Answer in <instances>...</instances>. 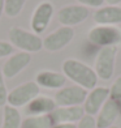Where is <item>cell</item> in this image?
<instances>
[{"label":"cell","instance_id":"12","mask_svg":"<svg viewBox=\"0 0 121 128\" xmlns=\"http://www.w3.org/2000/svg\"><path fill=\"white\" fill-rule=\"evenodd\" d=\"M120 115V104L119 102L108 98L107 102L103 104L100 111L98 112L95 122H96V128H109L115 124Z\"/></svg>","mask_w":121,"mask_h":128},{"label":"cell","instance_id":"7","mask_svg":"<svg viewBox=\"0 0 121 128\" xmlns=\"http://www.w3.org/2000/svg\"><path fill=\"white\" fill-rule=\"evenodd\" d=\"M73 38H74V29L69 26H61L56 29L55 32L50 33L47 37H44L43 48L51 52L60 51L70 43Z\"/></svg>","mask_w":121,"mask_h":128},{"label":"cell","instance_id":"19","mask_svg":"<svg viewBox=\"0 0 121 128\" xmlns=\"http://www.w3.org/2000/svg\"><path fill=\"white\" fill-rule=\"evenodd\" d=\"M26 0H4V13L8 17H17L20 13Z\"/></svg>","mask_w":121,"mask_h":128},{"label":"cell","instance_id":"8","mask_svg":"<svg viewBox=\"0 0 121 128\" xmlns=\"http://www.w3.org/2000/svg\"><path fill=\"white\" fill-rule=\"evenodd\" d=\"M54 16V5L50 2H42L37 5L35 10L31 16L30 21V28L34 34H42L47 26L50 25L51 18Z\"/></svg>","mask_w":121,"mask_h":128},{"label":"cell","instance_id":"15","mask_svg":"<svg viewBox=\"0 0 121 128\" xmlns=\"http://www.w3.org/2000/svg\"><path fill=\"white\" fill-rule=\"evenodd\" d=\"M35 82L39 88L46 89H61L66 82V77L62 73L54 71H40L35 76Z\"/></svg>","mask_w":121,"mask_h":128},{"label":"cell","instance_id":"1","mask_svg":"<svg viewBox=\"0 0 121 128\" xmlns=\"http://www.w3.org/2000/svg\"><path fill=\"white\" fill-rule=\"evenodd\" d=\"M62 74L86 90L94 89L99 80L93 68L77 59H66L62 63Z\"/></svg>","mask_w":121,"mask_h":128},{"label":"cell","instance_id":"20","mask_svg":"<svg viewBox=\"0 0 121 128\" xmlns=\"http://www.w3.org/2000/svg\"><path fill=\"white\" fill-rule=\"evenodd\" d=\"M109 98L116 102L121 101V76L115 80L111 88H109Z\"/></svg>","mask_w":121,"mask_h":128},{"label":"cell","instance_id":"9","mask_svg":"<svg viewBox=\"0 0 121 128\" xmlns=\"http://www.w3.org/2000/svg\"><path fill=\"white\" fill-rule=\"evenodd\" d=\"M109 98V88L107 86H95L87 93V97L83 103V110L86 115L95 116L100 111L103 104Z\"/></svg>","mask_w":121,"mask_h":128},{"label":"cell","instance_id":"28","mask_svg":"<svg viewBox=\"0 0 121 128\" xmlns=\"http://www.w3.org/2000/svg\"><path fill=\"white\" fill-rule=\"evenodd\" d=\"M109 128H119V127H116V126H112V127H109Z\"/></svg>","mask_w":121,"mask_h":128},{"label":"cell","instance_id":"13","mask_svg":"<svg viewBox=\"0 0 121 128\" xmlns=\"http://www.w3.org/2000/svg\"><path fill=\"white\" fill-rule=\"evenodd\" d=\"M52 118L54 124H61V123H78L83 118L85 110L82 106H69V107H56L52 112L50 114Z\"/></svg>","mask_w":121,"mask_h":128},{"label":"cell","instance_id":"11","mask_svg":"<svg viewBox=\"0 0 121 128\" xmlns=\"http://www.w3.org/2000/svg\"><path fill=\"white\" fill-rule=\"evenodd\" d=\"M31 62V55L29 52H24L20 51L17 54L10 55V58H8V60L4 63L1 73L5 78H13L16 77L20 72H22L24 69L30 64Z\"/></svg>","mask_w":121,"mask_h":128},{"label":"cell","instance_id":"16","mask_svg":"<svg viewBox=\"0 0 121 128\" xmlns=\"http://www.w3.org/2000/svg\"><path fill=\"white\" fill-rule=\"evenodd\" d=\"M56 107H57V104L54 98H50L47 96H38L29 104H26V112L30 116L50 115Z\"/></svg>","mask_w":121,"mask_h":128},{"label":"cell","instance_id":"25","mask_svg":"<svg viewBox=\"0 0 121 128\" xmlns=\"http://www.w3.org/2000/svg\"><path fill=\"white\" fill-rule=\"evenodd\" d=\"M51 128H77V126L70 123H61V124H54Z\"/></svg>","mask_w":121,"mask_h":128},{"label":"cell","instance_id":"27","mask_svg":"<svg viewBox=\"0 0 121 128\" xmlns=\"http://www.w3.org/2000/svg\"><path fill=\"white\" fill-rule=\"evenodd\" d=\"M3 12H4V0H0V20H1Z\"/></svg>","mask_w":121,"mask_h":128},{"label":"cell","instance_id":"6","mask_svg":"<svg viewBox=\"0 0 121 128\" xmlns=\"http://www.w3.org/2000/svg\"><path fill=\"white\" fill-rule=\"evenodd\" d=\"M87 90L81 88L78 85L64 86L56 92L55 102L57 107H69V106H81L85 103V100L87 97Z\"/></svg>","mask_w":121,"mask_h":128},{"label":"cell","instance_id":"24","mask_svg":"<svg viewBox=\"0 0 121 128\" xmlns=\"http://www.w3.org/2000/svg\"><path fill=\"white\" fill-rule=\"evenodd\" d=\"M77 2L83 5V7H93V8H100V5H103L104 0H77Z\"/></svg>","mask_w":121,"mask_h":128},{"label":"cell","instance_id":"4","mask_svg":"<svg viewBox=\"0 0 121 128\" xmlns=\"http://www.w3.org/2000/svg\"><path fill=\"white\" fill-rule=\"evenodd\" d=\"M40 88L35 81H27L18 86H16L12 92L8 93V100L7 103L12 107H21L26 106L30 103L34 98H37L39 96Z\"/></svg>","mask_w":121,"mask_h":128},{"label":"cell","instance_id":"10","mask_svg":"<svg viewBox=\"0 0 121 128\" xmlns=\"http://www.w3.org/2000/svg\"><path fill=\"white\" fill-rule=\"evenodd\" d=\"M89 17V9L83 5H66L62 7L57 13V20L61 25L72 28L78 25Z\"/></svg>","mask_w":121,"mask_h":128},{"label":"cell","instance_id":"17","mask_svg":"<svg viewBox=\"0 0 121 128\" xmlns=\"http://www.w3.org/2000/svg\"><path fill=\"white\" fill-rule=\"evenodd\" d=\"M21 114L16 107H12L9 104L4 106L3 112V124L1 128H21Z\"/></svg>","mask_w":121,"mask_h":128},{"label":"cell","instance_id":"5","mask_svg":"<svg viewBox=\"0 0 121 128\" xmlns=\"http://www.w3.org/2000/svg\"><path fill=\"white\" fill-rule=\"evenodd\" d=\"M89 40L99 47L119 46L121 43V30L116 26H95L87 34Z\"/></svg>","mask_w":121,"mask_h":128},{"label":"cell","instance_id":"3","mask_svg":"<svg viewBox=\"0 0 121 128\" xmlns=\"http://www.w3.org/2000/svg\"><path fill=\"white\" fill-rule=\"evenodd\" d=\"M117 51H119L117 46H108V47H102L99 50L95 59V67H94V71L98 78L103 81L111 80L115 72V63H116Z\"/></svg>","mask_w":121,"mask_h":128},{"label":"cell","instance_id":"22","mask_svg":"<svg viewBox=\"0 0 121 128\" xmlns=\"http://www.w3.org/2000/svg\"><path fill=\"white\" fill-rule=\"evenodd\" d=\"M7 100H8V90L4 82V76L0 72V107L7 104Z\"/></svg>","mask_w":121,"mask_h":128},{"label":"cell","instance_id":"14","mask_svg":"<svg viewBox=\"0 0 121 128\" xmlns=\"http://www.w3.org/2000/svg\"><path fill=\"white\" fill-rule=\"evenodd\" d=\"M94 22L102 26H112L121 24V7L108 5L100 7L93 16Z\"/></svg>","mask_w":121,"mask_h":128},{"label":"cell","instance_id":"2","mask_svg":"<svg viewBox=\"0 0 121 128\" xmlns=\"http://www.w3.org/2000/svg\"><path fill=\"white\" fill-rule=\"evenodd\" d=\"M10 44L24 52H38L43 48V39L34 33L24 30L21 28H12L9 30Z\"/></svg>","mask_w":121,"mask_h":128},{"label":"cell","instance_id":"18","mask_svg":"<svg viewBox=\"0 0 121 128\" xmlns=\"http://www.w3.org/2000/svg\"><path fill=\"white\" fill-rule=\"evenodd\" d=\"M54 122L51 115H34L22 120L21 128H51Z\"/></svg>","mask_w":121,"mask_h":128},{"label":"cell","instance_id":"21","mask_svg":"<svg viewBox=\"0 0 121 128\" xmlns=\"http://www.w3.org/2000/svg\"><path fill=\"white\" fill-rule=\"evenodd\" d=\"M77 128H96V122H95V116L91 115H83V118L78 122Z\"/></svg>","mask_w":121,"mask_h":128},{"label":"cell","instance_id":"23","mask_svg":"<svg viewBox=\"0 0 121 128\" xmlns=\"http://www.w3.org/2000/svg\"><path fill=\"white\" fill-rule=\"evenodd\" d=\"M13 46L9 42H5V40H0V59L1 58H7L10 56L13 52Z\"/></svg>","mask_w":121,"mask_h":128},{"label":"cell","instance_id":"26","mask_svg":"<svg viewBox=\"0 0 121 128\" xmlns=\"http://www.w3.org/2000/svg\"><path fill=\"white\" fill-rule=\"evenodd\" d=\"M104 2H106L108 5H116V4L121 3V0H104Z\"/></svg>","mask_w":121,"mask_h":128}]
</instances>
